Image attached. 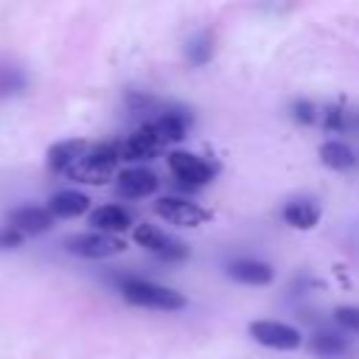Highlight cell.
I'll return each mask as SVG.
<instances>
[{
    "instance_id": "obj_1",
    "label": "cell",
    "mask_w": 359,
    "mask_h": 359,
    "mask_svg": "<svg viewBox=\"0 0 359 359\" xmlns=\"http://www.w3.org/2000/svg\"><path fill=\"white\" fill-rule=\"evenodd\" d=\"M115 168H118L115 143H98V146H90L65 174L84 185H107L115 177Z\"/></svg>"
},
{
    "instance_id": "obj_2",
    "label": "cell",
    "mask_w": 359,
    "mask_h": 359,
    "mask_svg": "<svg viewBox=\"0 0 359 359\" xmlns=\"http://www.w3.org/2000/svg\"><path fill=\"white\" fill-rule=\"evenodd\" d=\"M121 294L126 303L140 306V309H157V311H177L185 306V297L177 289L143 280V278H126L121 283Z\"/></svg>"
},
{
    "instance_id": "obj_3",
    "label": "cell",
    "mask_w": 359,
    "mask_h": 359,
    "mask_svg": "<svg viewBox=\"0 0 359 359\" xmlns=\"http://www.w3.org/2000/svg\"><path fill=\"white\" fill-rule=\"evenodd\" d=\"M65 250L79 258H112L126 250V241L109 233H79L65 238Z\"/></svg>"
},
{
    "instance_id": "obj_4",
    "label": "cell",
    "mask_w": 359,
    "mask_h": 359,
    "mask_svg": "<svg viewBox=\"0 0 359 359\" xmlns=\"http://www.w3.org/2000/svg\"><path fill=\"white\" fill-rule=\"evenodd\" d=\"M250 337L258 345H266V348H275V351H294L303 342L297 328H292L286 323H278V320H252L250 323Z\"/></svg>"
},
{
    "instance_id": "obj_5",
    "label": "cell",
    "mask_w": 359,
    "mask_h": 359,
    "mask_svg": "<svg viewBox=\"0 0 359 359\" xmlns=\"http://www.w3.org/2000/svg\"><path fill=\"white\" fill-rule=\"evenodd\" d=\"M168 168L182 185H191V188L208 185L216 174V165H210L205 157H196L191 151H171L168 154Z\"/></svg>"
},
{
    "instance_id": "obj_6",
    "label": "cell",
    "mask_w": 359,
    "mask_h": 359,
    "mask_svg": "<svg viewBox=\"0 0 359 359\" xmlns=\"http://www.w3.org/2000/svg\"><path fill=\"white\" fill-rule=\"evenodd\" d=\"M154 213L160 219H165L168 224H177V227H196L202 222L210 219V213L182 196H163L154 202Z\"/></svg>"
},
{
    "instance_id": "obj_7",
    "label": "cell",
    "mask_w": 359,
    "mask_h": 359,
    "mask_svg": "<svg viewBox=\"0 0 359 359\" xmlns=\"http://www.w3.org/2000/svg\"><path fill=\"white\" fill-rule=\"evenodd\" d=\"M140 247H146L149 252H154V255H160L163 261H182L185 255H188V247L182 244V241H177V238H171L168 233H163V230H157L154 224H137L135 227V236H132Z\"/></svg>"
},
{
    "instance_id": "obj_8",
    "label": "cell",
    "mask_w": 359,
    "mask_h": 359,
    "mask_svg": "<svg viewBox=\"0 0 359 359\" xmlns=\"http://www.w3.org/2000/svg\"><path fill=\"white\" fill-rule=\"evenodd\" d=\"M165 146L160 143V137L154 135L151 123H143L140 129H135L126 140L115 143L118 160H154Z\"/></svg>"
},
{
    "instance_id": "obj_9",
    "label": "cell",
    "mask_w": 359,
    "mask_h": 359,
    "mask_svg": "<svg viewBox=\"0 0 359 359\" xmlns=\"http://www.w3.org/2000/svg\"><path fill=\"white\" fill-rule=\"evenodd\" d=\"M160 180L157 174H151L149 168H123L115 174V188L121 196L126 199H143V196H151L157 191Z\"/></svg>"
},
{
    "instance_id": "obj_10",
    "label": "cell",
    "mask_w": 359,
    "mask_h": 359,
    "mask_svg": "<svg viewBox=\"0 0 359 359\" xmlns=\"http://www.w3.org/2000/svg\"><path fill=\"white\" fill-rule=\"evenodd\" d=\"M8 227L17 230L20 236H42V233H48L53 227V216L48 213V208L22 205V208L8 213Z\"/></svg>"
},
{
    "instance_id": "obj_11",
    "label": "cell",
    "mask_w": 359,
    "mask_h": 359,
    "mask_svg": "<svg viewBox=\"0 0 359 359\" xmlns=\"http://www.w3.org/2000/svg\"><path fill=\"white\" fill-rule=\"evenodd\" d=\"M90 149V143L87 140H81V137H70V140H59V143H53L50 149H48V154H45V163H48V168L50 171H67L84 151Z\"/></svg>"
},
{
    "instance_id": "obj_12",
    "label": "cell",
    "mask_w": 359,
    "mask_h": 359,
    "mask_svg": "<svg viewBox=\"0 0 359 359\" xmlns=\"http://www.w3.org/2000/svg\"><path fill=\"white\" fill-rule=\"evenodd\" d=\"M87 208H90V196L81 194V191H59L48 202V213L53 219L56 216L59 219H76V216L87 213Z\"/></svg>"
},
{
    "instance_id": "obj_13",
    "label": "cell",
    "mask_w": 359,
    "mask_h": 359,
    "mask_svg": "<svg viewBox=\"0 0 359 359\" xmlns=\"http://www.w3.org/2000/svg\"><path fill=\"white\" fill-rule=\"evenodd\" d=\"M90 224L95 227V233H123L129 224H132V216L121 208V205H101L90 213Z\"/></svg>"
},
{
    "instance_id": "obj_14",
    "label": "cell",
    "mask_w": 359,
    "mask_h": 359,
    "mask_svg": "<svg viewBox=\"0 0 359 359\" xmlns=\"http://www.w3.org/2000/svg\"><path fill=\"white\" fill-rule=\"evenodd\" d=\"M227 275L238 283H250V286H266L272 283L275 272L269 264H261V261H233L227 266Z\"/></svg>"
},
{
    "instance_id": "obj_15",
    "label": "cell",
    "mask_w": 359,
    "mask_h": 359,
    "mask_svg": "<svg viewBox=\"0 0 359 359\" xmlns=\"http://www.w3.org/2000/svg\"><path fill=\"white\" fill-rule=\"evenodd\" d=\"M320 163L325 168H331V171H348L356 163V157H353V151H351L348 143H342V140H325L320 146Z\"/></svg>"
},
{
    "instance_id": "obj_16",
    "label": "cell",
    "mask_w": 359,
    "mask_h": 359,
    "mask_svg": "<svg viewBox=\"0 0 359 359\" xmlns=\"http://www.w3.org/2000/svg\"><path fill=\"white\" fill-rule=\"evenodd\" d=\"M151 129H154V135L160 137V143L168 146V143L185 137V132H188V118L180 115V112H165V115H160L157 121H151Z\"/></svg>"
},
{
    "instance_id": "obj_17",
    "label": "cell",
    "mask_w": 359,
    "mask_h": 359,
    "mask_svg": "<svg viewBox=\"0 0 359 359\" xmlns=\"http://www.w3.org/2000/svg\"><path fill=\"white\" fill-rule=\"evenodd\" d=\"M283 219H286V224H292L297 230H311L320 222V208L309 199H297L283 208Z\"/></svg>"
},
{
    "instance_id": "obj_18",
    "label": "cell",
    "mask_w": 359,
    "mask_h": 359,
    "mask_svg": "<svg viewBox=\"0 0 359 359\" xmlns=\"http://www.w3.org/2000/svg\"><path fill=\"white\" fill-rule=\"evenodd\" d=\"M28 79L22 73V67L11 65V62H0V98H8V95H20L25 90Z\"/></svg>"
},
{
    "instance_id": "obj_19",
    "label": "cell",
    "mask_w": 359,
    "mask_h": 359,
    "mask_svg": "<svg viewBox=\"0 0 359 359\" xmlns=\"http://www.w3.org/2000/svg\"><path fill=\"white\" fill-rule=\"evenodd\" d=\"M345 348H348V342H345L342 337L331 334V331H320V334H314V339H311V351H314V353H323V356L342 353Z\"/></svg>"
},
{
    "instance_id": "obj_20",
    "label": "cell",
    "mask_w": 359,
    "mask_h": 359,
    "mask_svg": "<svg viewBox=\"0 0 359 359\" xmlns=\"http://www.w3.org/2000/svg\"><path fill=\"white\" fill-rule=\"evenodd\" d=\"M210 53H213V45H210V34H196V36L188 42V59H191L194 65H202V62H208V59H210Z\"/></svg>"
},
{
    "instance_id": "obj_21",
    "label": "cell",
    "mask_w": 359,
    "mask_h": 359,
    "mask_svg": "<svg viewBox=\"0 0 359 359\" xmlns=\"http://www.w3.org/2000/svg\"><path fill=\"white\" fill-rule=\"evenodd\" d=\"M334 317H337V323L345 325L348 331H359V306H339V309L334 311Z\"/></svg>"
},
{
    "instance_id": "obj_22",
    "label": "cell",
    "mask_w": 359,
    "mask_h": 359,
    "mask_svg": "<svg viewBox=\"0 0 359 359\" xmlns=\"http://www.w3.org/2000/svg\"><path fill=\"white\" fill-rule=\"evenodd\" d=\"M22 238H25V236H20L17 230H11L8 224H0V252L22 247Z\"/></svg>"
},
{
    "instance_id": "obj_23",
    "label": "cell",
    "mask_w": 359,
    "mask_h": 359,
    "mask_svg": "<svg viewBox=\"0 0 359 359\" xmlns=\"http://www.w3.org/2000/svg\"><path fill=\"white\" fill-rule=\"evenodd\" d=\"M294 118L300 121V123H314L317 121V107L311 104V101H294Z\"/></svg>"
},
{
    "instance_id": "obj_24",
    "label": "cell",
    "mask_w": 359,
    "mask_h": 359,
    "mask_svg": "<svg viewBox=\"0 0 359 359\" xmlns=\"http://www.w3.org/2000/svg\"><path fill=\"white\" fill-rule=\"evenodd\" d=\"M323 126H325L328 132H334V129H345V121H342V109H334V107H328V109H325V121H323Z\"/></svg>"
}]
</instances>
